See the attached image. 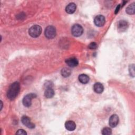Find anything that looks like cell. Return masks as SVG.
<instances>
[{
  "instance_id": "1",
  "label": "cell",
  "mask_w": 135,
  "mask_h": 135,
  "mask_svg": "<svg viewBox=\"0 0 135 135\" xmlns=\"http://www.w3.org/2000/svg\"><path fill=\"white\" fill-rule=\"evenodd\" d=\"M20 90V85L18 82L13 83L9 87L7 92V97L9 100H14L18 95Z\"/></svg>"
},
{
  "instance_id": "2",
  "label": "cell",
  "mask_w": 135,
  "mask_h": 135,
  "mask_svg": "<svg viewBox=\"0 0 135 135\" xmlns=\"http://www.w3.org/2000/svg\"><path fill=\"white\" fill-rule=\"evenodd\" d=\"M42 32V28L41 26L37 25H34L31 26L29 30L28 33L30 35L33 37H37L40 35Z\"/></svg>"
},
{
  "instance_id": "3",
  "label": "cell",
  "mask_w": 135,
  "mask_h": 135,
  "mask_svg": "<svg viewBox=\"0 0 135 135\" xmlns=\"http://www.w3.org/2000/svg\"><path fill=\"white\" fill-rule=\"evenodd\" d=\"M45 36L49 39L53 38L56 35L55 28L51 25L48 26L45 30L44 32Z\"/></svg>"
},
{
  "instance_id": "4",
  "label": "cell",
  "mask_w": 135,
  "mask_h": 135,
  "mask_svg": "<svg viewBox=\"0 0 135 135\" xmlns=\"http://www.w3.org/2000/svg\"><path fill=\"white\" fill-rule=\"evenodd\" d=\"M83 32V27L79 24L74 25L71 28V33L74 36L78 37L81 36Z\"/></svg>"
},
{
  "instance_id": "5",
  "label": "cell",
  "mask_w": 135,
  "mask_h": 135,
  "mask_svg": "<svg viewBox=\"0 0 135 135\" xmlns=\"http://www.w3.org/2000/svg\"><path fill=\"white\" fill-rule=\"evenodd\" d=\"M36 95L35 93H30L26 95L23 99V104L26 107H29L32 104V100L36 98Z\"/></svg>"
},
{
  "instance_id": "6",
  "label": "cell",
  "mask_w": 135,
  "mask_h": 135,
  "mask_svg": "<svg viewBox=\"0 0 135 135\" xmlns=\"http://www.w3.org/2000/svg\"><path fill=\"white\" fill-rule=\"evenodd\" d=\"M21 121L24 126H26L28 128L33 129L35 127V125L31 121L30 119L26 115H24L22 117Z\"/></svg>"
},
{
  "instance_id": "7",
  "label": "cell",
  "mask_w": 135,
  "mask_h": 135,
  "mask_svg": "<svg viewBox=\"0 0 135 135\" xmlns=\"http://www.w3.org/2000/svg\"><path fill=\"white\" fill-rule=\"evenodd\" d=\"M105 22V18L103 15H99L95 16V17L94 19V22L96 26L101 27L103 26Z\"/></svg>"
},
{
  "instance_id": "8",
  "label": "cell",
  "mask_w": 135,
  "mask_h": 135,
  "mask_svg": "<svg viewBox=\"0 0 135 135\" xmlns=\"http://www.w3.org/2000/svg\"><path fill=\"white\" fill-rule=\"evenodd\" d=\"M109 125L112 128L115 127L119 122V117L117 114L112 115L109 119Z\"/></svg>"
},
{
  "instance_id": "9",
  "label": "cell",
  "mask_w": 135,
  "mask_h": 135,
  "mask_svg": "<svg viewBox=\"0 0 135 135\" xmlns=\"http://www.w3.org/2000/svg\"><path fill=\"white\" fill-rule=\"evenodd\" d=\"M128 27V23L126 21H120L118 24V29L120 32H123L127 30Z\"/></svg>"
},
{
  "instance_id": "10",
  "label": "cell",
  "mask_w": 135,
  "mask_h": 135,
  "mask_svg": "<svg viewBox=\"0 0 135 135\" xmlns=\"http://www.w3.org/2000/svg\"><path fill=\"white\" fill-rule=\"evenodd\" d=\"M66 63L70 67H75L78 65V61L76 58L71 57L66 60Z\"/></svg>"
},
{
  "instance_id": "11",
  "label": "cell",
  "mask_w": 135,
  "mask_h": 135,
  "mask_svg": "<svg viewBox=\"0 0 135 135\" xmlns=\"http://www.w3.org/2000/svg\"><path fill=\"white\" fill-rule=\"evenodd\" d=\"M65 127L66 129V130L72 131L75 130L76 128V124L74 121L69 120L65 122Z\"/></svg>"
},
{
  "instance_id": "12",
  "label": "cell",
  "mask_w": 135,
  "mask_h": 135,
  "mask_svg": "<svg viewBox=\"0 0 135 135\" xmlns=\"http://www.w3.org/2000/svg\"><path fill=\"white\" fill-rule=\"evenodd\" d=\"M76 6L74 3H71L69 4H68L66 8H65V11L68 14H73L76 10Z\"/></svg>"
},
{
  "instance_id": "13",
  "label": "cell",
  "mask_w": 135,
  "mask_h": 135,
  "mask_svg": "<svg viewBox=\"0 0 135 135\" xmlns=\"http://www.w3.org/2000/svg\"><path fill=\"white\" fill-rule=\"evenodd\" d=\"M54 95V91L52 89V87L46 88L44 92V96L46 98H51Z\"/></svg>"
},
{
  "instance_id": "14",
  "label": "cell",
  "mask_w": 135,
  "mask_h": 135,
  "mask_svg": "<svg viewBox=\"0 0 135 135\" xmlns=\"http://www.w3.org/2000/svg\"><path fill=\"white\" fill-rule=\"evenodd\" d=\"M93 89L94 91L97 93H101L104 89V87L103 86V85L100 83V82H97L95 83L94 84L93 86Z\"/></svg>"
},
{
  "instance_id": "15",
  "label": "cell",
  "mask_w": 135,
  "mask_h": 135,
  "mask_svg": "<svg viewBox=\"0 0 135 135\" xmlns=\"http://www.w3.org/2000/svg\"><path fill=\"white\" fill-rule=\"evenodd\" d=\"M79 80L81 83L83 84H86L89 82V78L87 75L82 74L79 76Z\"/></svg>"
},
{
  "instance_id": "16",
  "label": "cell",
  "mask_w": 135,
  "mask_h": 135,
  "mask_svg": "<svg viewBox=\"0 0 135 135\" xmlns=\"http://www.w3.org/2000/svg\"><path fill=\"white\" fill-rule=\"evenodd\" d=\"M134 9H135V5L134 3H132L129 5L126 8V11L127 14H133L134 13Z\"/></svg>"
},
{
  "instance_id": "17",
  "label": "cell",
  "mask_w": 135,
  "mask_h": 135,
  "mask_svg": "<svg viewBox=\"0 0 135 135\" xmlns=\"http://www.w3.org/2000/svg\"><path fill=\"white\" fill-rule=\"evenodd\" d=\"M71 70L68 68H63L61 70V74L63 77H68L71 74Z\"/></svg>"
},
{
  "instance_id": "18",
  "label": "cell",
  "mask_w": 135,
  "mask_h": 135,
  "mask_svg": "<svg viewBox=\"0 0 135 135\" xmlns=\"http://www.w3.org/2000/svg\"><path fill=\"white\" fill-rule=\"evenodd\" d=\"M112 133V130L110 128H104L102 130V134L103 135H109Z\"/></svg>"
},
{
  "instance_id": "19",
  "label": "cell",
  "mask_w": 135,
  "mask_h": 135,
  "mask_svg": "<svg viewBox=\"0 0 135 135\" xmlns=\"http://www.w3.org/2000/svg\"><path fill=\"white\" fill-rule=\"evenodd\" d=\"M129 72L130 74V75L134 76V64H131L129 66Z\"/></svg>"
},
{
  "instance_id": "20",
  "label": "cell",
  "mask_w": 135,
  "mask_h": 135,
  "mask_svg": "<svg viewBox=\"0 0 135 135\" xmlns=\"http://www.w3.org/2000/svg\"><path fill=\"white\" fill-rule=\"evenodd\" d=\"M98 47V45L95 42H91L88 46V47L90 49H97Z\"/></svg>"
},
{
  "instance_id": "21",
  "label": "cell",
  "mask_w": 135,
  "mask_h": 135,
  "mask_svg": "<svg viewBox=\"0 0 135 135\" xmlns=\"http://www.w3.org/2000/svg\"><path fill=\"white\" fill-rule=\"evenodd\" d=\"M16 134H22V135H25L27 134V133L26 132V131L23 129H19L17 131Z\"/></svg>"
},
{
  "instance_id": "22",
  "label": "cell",
  "mask_w": 135,
  "mask_h": 135,
  "mask_svg": "<svg viewBox=\"0 0 135 135\" xmlns=\"http://www.w3.org/2000/svg\"><path fill=\"white\" fill-rule=\"evenodd\" d=\"M120 5H119L118 6H117V7H116V9L115 10V14H117L120 9Z\"/></svg>"
}]
</instances>
